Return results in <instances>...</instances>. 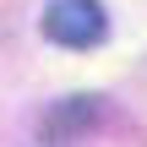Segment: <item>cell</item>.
<instances>
[{
  "instance_id": "obj_1",
  "label": "cell",
  "mask_w": 147,
  "mask_h": 147,
  "mask_svg": "<svg viewBox=\"0 0 147 147\" xmlns=\"http://www.w3.org/2000/svg\"><path fill=\"white\" fill-rule=\"evenodd\" d=\"M44 38L60 49H98L109 38L104 0H49L44 5Z\"/></svg>"
},
{
  "instance_id": "obj_2",
  "label": "cell",
  "mask_w": 147,
  "mask_h": 147,
  "mask_svg": "<svg viewBox=\"0 0 147 147\" xmlns=\"http://www.w3.org/2000/svg\"><path fill=\"white\" fill-rule=\"evenodd\" d=\"M93 120H98V98H60L55 115H49V125H44V136H76Z\"/></svg>"
}]
</instances>
